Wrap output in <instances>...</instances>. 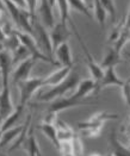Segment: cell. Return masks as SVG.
Returning <instances> with one entry per match:
<instances>
[{
	"instance_id": "41",
	"label": "cell",
	"mask_w": 130,
	"mask_h": 156,
	"mask_svg": "<svg viewBox=\"0 0 130 156\" xmlns=\"http://www.w3.org/2000/svg\"><path fill=\"white\" fill-rule=\"evenodd\" d=\"M2 14H4V12H2V11H0V19L2 18Z\"/></svg>"
},
{
	"instance_id": "18",
	"label": "cell",
	"mask_w": 130,
	"mask_h": 156,
	"mask_svg": "<svg viewBox=\"0 0 130 156\" xmlns=\"http://www.w3.org/2000/svg\"><path fill=\"white\" fill-rule=\"evenodd\" d=\"M39 129H41V131L47 136V138L54 144V147H55L57 150H60L61 143H60L59 137H57L56 124H55V123H45V122H43V123L39 125Z\"/></svg>"
},
{
	"instance_id": "29",
	"label": "cell",
	"mask_w": 130,
	"mask_h": 156,
	"mask_svg": "<svg viewBox=\"0 0 130 156\" xmlns=\"http://www.w3.org/2000/svg\"><path fill=\"white\" fill-rule=\"evenodd\" d=\"M22 43H20V39L18 37V35H17V29H16V31L13 32L12 35H10V36H7L6 39H5V42H4V45H5V49L6 50H9L10 52H13L19 45H20Z\"/></svg>"
},
{
	"instance_id": "11",
	"label": "cell",
	"mask_w": 130,
	"mask_h": 156,
	"mask_svg": "<svg viewBox=\"0 0 130 156\" xmlns=\"http://www.w3.org/2000/svg\"><path fill=\"white\" fill-rule=\"evenodd\" d=\"M52 10L54 9L48 0H39L38 7H37V18L49 31L56 25Z\"/></svg>"
},
{
	"instance_id": "2",
	"label": "cell",
	"mask_w": 130,
	"mask_h": 156,
	"mask_svg": "<svg viewBox=\"0 0 130 156\" xmlns=\"http://www.w3.org/2000/svg\"><path fill=\"white\" fill-rule=\"evenodd\" d=\"M117 118L118 116L115 113H109L106 111H102V112H97V113L92 115L91 117L85 122H79L78 126L80 130H82L86 133L87 137L94 138L100 135L105 122L111 120V119H117Z\"/></svg>"
},
{
	"instance_id": "37",
	"label": "cell",
	"mask_w": 130,
	"mask_h": 156,
	"mask_svg": "<svg viewBox=\"0 0 130 156\" xmlns=\"http://www.w3.org/2000/svg\"><path fill=\"white\" fill-rule=\"evenodd\" d=\"M48 1H49V4L52 5V9H54V7H55V5H56V0H48Z\"/></svg>"
},
{
	"instance_id": "12",
	"label": "cell",
	"mask_w": 130,
	"mask_h": 156,
	"mask_svg": "<svg viewBox=\"0 0 130 156\" xmlns=\"http://www.w3.org/2000/svg\"><path fill=\"white\" fill-rule=\"evenodd\" d=\"M35 60L32 57H29L27 60L23 61L22 63L17 66L14 69L12 70V74H11V80H12L13 85L17 86L19 82L27 80L30 78V73L35 66Z\"/></svg>"
},
{
	"instance_id": "25",
	"label": "cell",
	"mask_w": 130,
	"mask_h": 156,
	"mask_svg": "<svg viewBox=\"0 0 130 156\" xmlns=\"http://www.w3.org/2000/svg\"><path fill=\"white\" fill-rule=\"evenodd\" d=\"M93 12H94V17H96L98 24L102 26V29H104L105 19H106V14L107 13L105 12L100 0H93Z\"/></svg>"
},
{
	"instance_id": "15",
	"label": "cell",
	"mask_w": 130,
	"mask_h": 156,
	"mask_svg": "<svg viewBox=\"0 0 130 156\" xmlns=\"http://www.w3.org/2000/svg\"><path fill=\"white\" fill-rule=\"evenodd\" d=\"M107 142H109V145L111 148V151L110 153L114 156H130V148L123 145V144L119 142L116 131H112L109 135Z\"/></svg>"
},
{
	"instance_id": "38",
	"label": "cell",
	"mask_w": 130,
	"mask_h": 156,
	"mask_svg": "<svg viewBox=\"0 0 130 156\" xmlns=\"http://www.w3.org/2000/svg\"><path fill=\"white\" fill-rule=\"evenodd\" d=\"M4 50H5V45H4L2 42H0V52H2Z\"/></svg>"
},
{
	"instance_id": "10",
	"label": "cell",
	"mask_w": 130,
	"mask_h": 156,
	"mask_svg": "<svg viewBox=\"0 0 130 156\" xmlns=\"http://www.w3.org/2000/svg\"><path fill=\"white\" fill-rule=\"evenodd\" d=\"M16 110L11 98V91H10V83L2 85V88L0 92V124L9 117L13 111Z\"/></svg>"
},
{
	"instance_id": "39",
	"label": "cell",
	"mask_w": 130,
	"mask_h": 156,
	"mask_svg": "<svg viewBox=\"0 0 130 156\" xmlns=\"http://www.w3.org/2000/svg\"><path fill=\"white\" fill-rule=\"evenodd\" d=\"M82 1H84V2H85L87 6H88V7H90V2H91V4L93 2V0H82Z\"/></svg>"
},
{
	"instance_id": "30",
	"label": "cell",
	"mask_w": 130,
	"mask_h": 156,
	"mask_svg": "<svg viewBox=\"0 0 130 156\" xmlns=\"http://www.w3.org/2000/svg\"><path fill=\"white\" fill-rule=\"evenodd\" d=\"M103 7H104L105 12L109 13L111 17L112 22H116V7H115V2L114 0H100Z\"/></svg>"
},
{
	"instance_id": "35",
	"label": "cell",
	"mask_w": 130,
	"mask_h": 156,
	"mask_svg": "<svg viewBox=\"0 0 130 156\" xmlns=\"http://www.w3.org/2000/svg\"><path fill=\"white\" fill-rule=\"evenodd\" d=\"M5 39H6V35H5V32H4V30H2V27H0V42H5Z\"/></svg>"
},
{
	"instance_id": "27",
	"label": "cell",
	"mask_w": 130,
	"mask_h": 156,
	"mask_svg": "<svg viewBox=\"0 0 130 156\" xmlns=\"http://www.w3.org/2000/svg\"><path fill=\"white\" fill-rule=\"evenodd\" d=\"M56 6L59 7L60 11V19L61 22H66V23H73V20L70 19V10H69V5L67 0H56Z\"/></svg>"
},
{
	"instance_id": "23",
	"label": "cell",
	"mask_w": 130,
	"mask_h": 156,
	"mask_svg": "<svg viewBox=\"0 0 130 156\" xmlns=\"http://www.w3.org/2000/svg\"><path fill=\"white\" fill-rule=\"evenodd\" d=\"M23 111H24V107H23V106H20V105H18L12 113H11L9 117L6 118V119L0 124V129H1V131L4 132V131L9 130V129L14 128L16 123H17V122H18V119L20 118L22 113H23Z\"/></svg>"
},
{
	"instance_id": "19",
	"label": "cell",
	"mask_w": 130,
	"mask_h": 156,
	"mask_svg": "<svg viewBox=\"0 0 130 156\" xmlns=\"http://www.w3.org/2000/svg\"><path fill=\"white\" fill-rule=\"evenodd\" d=\"M24 129V126H14L12 129H9V130L4 131L2 132V136H1V140H0V149H4L6 148L9 144H11L13 141H17L22 133V131Z\"/></svg>"
},
{
	"instance_id": "31",
	"label": "cell",
	"mask_w": 130,
	"mask_h": 156,
	"mask_svg": "<svg viewBox=\"0 0 130 156\" xmlns=\"http://www.w3.org/2000/svg\"><path fill=\"white\" fill-rule=\"evenodd\" d=\"M26 1V10L29 11L31 19H36L37 18V7H38L39 0H25Z\"/></svg>"
},
{
	"instance_id": "43",
	"label": "cell",
	"mask_w": 130,
	"mask_h": 156,
	"mask_svg": "<svg viewBox=\"0 0 130 156\" xmlns=\"http://www.w3.org/2000/svg\"><path fill=\"white\" fill-rule=\"evenodd\" d=\"M105 156H114V155H112L111 153H109V154H106V155H105Z\"/></svg>"
},
{
	"instance_id": "45",
	"label": "cell",
	"mask_w": 130,
	"mask_h": 156,
	"mask_svg": "<svg viewBox=\"0 0 130 156\" xmlns=\"http://www.w3.org/2000/svg\"><path fill=\"white\" fill-rule=\"evenodd\" d=\"M0 75H1V70H0Z\"/></svg>"
},
{
	"instance_id": "44",
	"label": "cell",
	"mask_w": 130,
	"mask_h": 156,
	"mask_svg": "<svg viewBox=\"0 0 130 156\" xmlns=\"http://www.w3.org/2000/svg\"><path fill=\"white\" fill-rule=\"evenodd\" d=\"M0 156H6V155H5V154H1V155H0Z\"/></svg>"
},
{
	"instance_id": "33",
	"label": "cell",
	"mask_w": 130,
	"mask_h": 156,
	"mask_svg": "<svg viewBox=\"0 0 130 156\" xmlns=\"http://www.w3.org/2000/svg\"><path fill=\"white\" fill-rule=\"evenodd\" d=\"M17 6H19L22 10H26V1L25 0H11Z\"/></svg>"
},
{
	"instance_id": "17",
	"label": "cell",
	"mask_w": 130,
	"mask_h": 156,
	"mask_svg": "<svg viewBox=\"0 0 130 156\" xmlns=\"http://www.w3.org/2000/svg\"><path fill=\"white\" fill-rule=\"evenodd\" d=\"M77 91L74 94H72L73 98L75 99H86V97L94 92L96 90V80L94 79H84V80H80L78 87L75 88Z\"/></svg>"
},
{
	"instance_id": "46",
	"label": "cell",
	"mask_w": 130,
	"mask_h": 156,
	"mask_svg": "<svg viewBox=\"0 0 130 156\" xmlns=\"http://www.w3.org/2000/svg\"><path fill=\"white\" fill-rule=\"evenodd\" d=\"M129 80H130V78H129Z\"/></svg>"
},
{
	"instance_id": "13",
	"label": "cell",
	"mask_w": 130,
	"mask_h": 156,
	"mask_svg": "<svg viewBox=\"0 0 130 156\" xmlns=\"http://www.w3.org/2000/svg\"><path fill=\"white\" fill-rule=\"evenodd\" d=\"M0 70H1V76H2V85H9L13 70V66L12 52H10L6 49L2 52H0Z\"/></svg>"
},
{
	"instance_id": "22",
	"label": "cell",
	"mask_w": 130,
	"mask_h": 156,
	"mask_svg": "<svg viewBox=\"0 0 130 156\" xmlns=\"http://www.w3.org/2000/svg\"><path fill=\"white\" fill-rule=\"evenodd\" d=\"M123 60L121 58V52H118L114 47L111 49H109L107 52L105 54L103 62H102V67L103 68H109V67H116L117 65L122 63Z\"/></svg>"
},
{
	"instance_id": "14",
	"label": "cell",
	"mask_w": 130,
	"mask_h": 156,
	"mask_svg": "<svg viewBox=\"0 0 130 156\" xmlns=\"http://www.w3.org/2000/svg\"><path fill=\"white\" fill-rule=\"evenodd\" d=\"M73 67H61L54 73L49 74L48 76L43 78V86L44 87H54L59 83H61L70 73Z\"/></svg>"
},
{
	"instance_id": "16",
	"label": "cell",
	"mask_w": 130,
	"mask_h": 156,
	"mask_svg": "<svg viewBox=\"0 0 130 156\" xmlns=\"http://www.w3.org/2000/svg\"><path fill=\"white\" fill-rule=\"evenodd\" d=\"M55 56L61 67H73L72 51H70V47H69L68 42L57 47V49L55 50Z\"/></svg>"
},
{
	"instance_id": "4",
	"label": "cell",
	"mask_w": 130,
	"mask_h": 156,
	"mask_svg": "<svg viewBox=\"0 0 130 156\" xmlns=\"http://www.w3.org/2000/svg\"><path fill=\"white\" fill-rule=\"evenodd\" d=\"M32 26H34V37L37 42V45L39 47V49L48 57L54 60V54L55 52L52 49V43L49 30L39 22L38 18L32 20Z\"/></svg>"
},
{
	"instance_id": "28",
	"label": "cell",
	"mask_w": 130,
	"mask_h": 156,
	"mask_svg": "<svg viewBox=\"0 0 130 156\" xmlns=\"http://www.w3.org/2000/svg\"><path fill=\"white\" fill-rule=\"evenodd\" d=\"M4 2H5V6H6V10L11 14V18H12L13 23H14L16 25H18L22 9H20L19 6H17V5H16L14 2H12L11 0H4Z\"/></svg>"
},
{
	"instance_id": "26",
	"label": "cell",
	"mask_w": 130,
	"mask_h": 156,
	"mask_svg": "<svg viewBox=\"0 0 130 156\" xmlns=\"http://www.w3.org/2000/svg\"><path fill=\"white\" fill-rule=\"evenodd\" d=\"M67 1H68V5H69V10L78 11V12L85 14L86 17L92 18L90 7H88V6H87L82 0H67Z\"/></svg>"
},
{
	"instance_id": "32",
	"label": "cell",
	"mask_w": 130,
	"mask_h": 156,
	"mask_svg": "<svg viewBox=\"0 0 130 156\" xmlns=\"http://www.w3.org/2000/svg\"><path fill=\"white\" fill-rule=\"evenodd\" d=\"M122 94H123V98H124V101L128 106V110H129V117H130V80H125V83L123 85L122 87Z\"/></svg>"
},
{
	"instance_id": "8",
	"label": "cell",
	"mask_w": 130,
	"mask_h": 156,
	"mask_svg": "<svg viewBox=\"0 0 130 156\" xmlns=\"http://www.w3.org/2000/svg\"><path fill=\"white\" fill-rule=\"evenodd\" d=\"M116 67H109L104 69V75L102 79H99L98 81H96V90L94 94H98L104 87L107 86H118V87H123V85L125 83L124 80L119 78L116 73Z\"/></svg>"
},
{
	"instance_id": "36",
	"label": "cell",
	"mask_w": 130,
	"mask_h": 156,
	"mask_svg": "<svg viewBox=\"0 0 130 156\" xmlns=\"http://www.w3.org/2000/svg\"><path fill=\"white\" fill-rule=\"evenodd\" d=\"M5 9H6V6H5V2H4V0H0V11L5 12Z\"/></svg>"
},
{
	"instance_id": "34",
	"label": "cell",
	"mask_w": 130,
	"mask_h": 156,
	"mask_svg": "<svg viewBox=\"0 0 130 156\" xmlns=\"http://www.w3.org/2000/svg\"><path fill=\"white\" fill-rule=\"evenodd\" d=\"M124 29L130 31V7H129V12H128V16H127V20H125V25H124Z\"/></svg>"
},
{
	"instance_id": "42",
	"label": "cell",
	"mask_w": 130,
	"mask_h": 156,
	"mask_svg": "<svg viewBox=\"0 0 130 156\" xmlns=\"http://www.w3.org/2000/svg\"><path fill=\"white\" fill-rule=\"evenodd\" d=\"M1 136H2V131H1V129H0V140H1Z\"/></svg>"
},
{
	"instance_id": "6",
	"label": "cell",
	"mask_w": 130,
	"mask_h": 156,
	"mask_svg": "<svg viewBox=\"0 0 130 156\" xmlns=\"http://www.w3.org/2000/svg\"><path fill=\"white\" fill-rule=\"evenodd\" d=\"M70 25H72L74 35H75L77 38H78L79 44H80L81 48H82V51H84V55H85V61H86V65H87V68H88L90 73H91L92 79H94L96 81H98L99 79H102V76L104 75V68L100 65H98V63L96 62V60L93 58V56L91 55V52L88 50L86 43L84 42V39L81 38V36L79 35L78 29H77V26L74 25V23H70Z\"/></svg>"
},
{
	"instance_id": "20",
	"label": "cell",
	"mask_w": 130,
	"mask_h": 156,
	"mask_svg": "<svg viewBox=\"0 0 130 156\" xmlns=\"http://www.w3.org/2000/svg\"><path fill=\"white\" fill-rule=\"evenodd\" d=\"M56 129H57V137L60 143L65 142V141H72L77 135L74 133V131L72 129V126H69L67 123H65L63 120L57 119L56 120Z\"/></svg>"
},
{
	"instance_id": "40",
	"label": "cell",
	"mask_w": 130,
	"mask_h": 156,
	"mask_svg": "<svg viewBox=\"0 0 130 156\" xmlns=\"http://www.w3.org/2000/svg\"><path fill=\"white\" fill-rule=\"evenodd\" d=\"M90 156H100V154H98V153H93V154H91Z\"/></svg>"
},
{
	"instance_id": "5",
	"label": "cell",
	"mask_w": 130,
	"mask_h": 156,
	"mask_svg": "<svg viewBox=\"0 0 130 156\" xmlns=\"http://www.w3.org/2000/svg\"><path fill=\"white\" fill-rule=\"evenodd\" d=\"M17 35L20 39V43L23 45H25L26 48L29 49V51L31 54V57L35 60V61H43V62H47V63H50V65L54 66H60L57 61H54L50 57H48L45 54H43L42 50L39 49V47L37 45V42L34 36L29 35V34H25V32H22L19 30H17Z\"/></svg>"
},
{
	"instance_id": "9",
	"label": "cell",
	"mask_w": 130,
	"mask_h": 156,
	"mask_svg": "<svg viewBox=\"0 0 130 156\" xmlns=\"http://www.w3.org/2000/svg\"><path fill=\"white\" fill-rule=\"evenodd\" d=\"M49 34H50V38H52L54 52L57 49V47H60L63 43H67L68 39L70 38V36H72L67 23L61 22V20L59 23H56V25L49 31Z\"/></svg>"
},
{
	"instance_id": "7",
	"label": "cell",
	"mask_w": 130,
	"mask_h": 156,
	"mask_svg": "<svg viewBox=\"0 0 130 156\" xmlns=\"http://www.w3.org/2000/svg\"><path fill=\"white\" fill-rule=\"evenodd\" d=\"M17 86H18L19 92H20L19 105L25 107V105L32 98L35 92L38 91L39 88H42V87H44L43 86V78H29L27 80L19 82Z\"/></svg>"
},
{
	"instance_id": "3",
	"label": "cell",
	"mask_w": 130,
	"mask_h": 156,
	"mask_svg": "<svg viewBox=\"0 0 130 156\" xmlns=\"http://www.w3.org/2000/svg\"><path fill=\"white\" fill-rule=\"evenodd\" d=\"M79 82H80L79 74L72 70V73L61 83H59V85H56L54 87H50L49 91L42 93L39 95L38 100L39 101H52L54 99L65 97V94L67 92L72 91L73 88H77L78 87Z\"/></svg>"
},
{
	"instance_id": "1",
	"label": "cell",
	"mask_w": 130,
	"mask_h": 156,
	"mask_svg": "<svg viewBox=\"0 0 130 156\" xmlns=\"http://www.w3.org/2000/svg\"><path fill=\"white\" fill-rule=\"evenodd\" d=\"M85 105H92V103L86 101L85 99H75L72 95L70 97H61L57 99H54L48 110H47V115L44 118L45 123H56V120L59 119L57 115L61 111H65L68 108H73V107H78V106H85Z\"/></svg>"
},
{
	"instance_id": "24",
	"label": "cell",
	"mask_w": 130,
	"mask_h": 156,
	"mask_svg": "<svg viewBox=\"0 0 130 156\" xmlns=\"http://www.w3.org/2000/svg\"><path fill=\"white\" fill-rule=\"evenodd\" d=\"M29 57H31V54L29 51V49L26 48L25 45L20 44L14 51L12 52V66H13V69L22 63L23 61L27 60Z\"/></svg>"
},
{
	"instance_id": "21",
	"label": "cell",
	"mask_w": 130,
	"mask_h": 156,
	"mask_svg": "<svg viewBox=\"0 0 130 156\" xmlns=\"http://www.w3.org/2000/svg\"><path fill=\"white\" fill-rule=\"evenodd\" d=\"M17 30L34 36L32 19H31V16H30V13H29L27 10H22L20 11V18H19V23L17 25Z\"/></svg>"
}]
</instances>
